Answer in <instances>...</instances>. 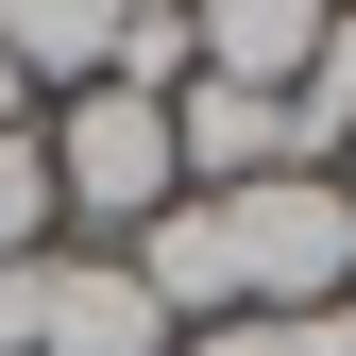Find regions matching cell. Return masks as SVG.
<instances>
[{"mask_svg": "<svg viewBox=\"0 0 356 356\" xmlns=\"http://www.w3.org/2000/svg\"><path fill=\"white\" fill-rule=\"evenodd\" d=\"M170 356H356V339H339V305H323V323H272V305H238V323H204V339H170Z\"/></svg>", "mask_w": 356, "mask_h": 356, "instance_id": "7", "label": "cell"}, {"mask_svg": "<svg viewBox=\"0 0 356 356\" xmlns=\"http://www.w3.org/2000/svg\"><path fill=\"white\" fill-rule=\"evenodd\" d=\"M0 68L34 85V119L85 102V85H119V0H0Z\"/></svg>", "mask_w": 356, "mask_h": 356, "instance_id": "5", "label": "cell"}, {"mask_svg": "<svg viewBox=\"0 0 356 356\" xmlns=\"http://www.w3.org/2000/svg\"><path fill=\"white\" fill-rule=\"evenodd\" d=\"M323 17H339V0H187L204 85H254V102H289V85L323 68Z\"/></svg>", "mask_w": 356, "mask_h": 356, "instance_id": "4", "label": "cell"}, {"mask_svg": "<svg viewBox=\"0 0 356 356\" xmlns=\"http://www.w3.org/2000/svg\"><path fill=\"white\" fill-rule=\"evenodd\" d=\"M34 153H51V204H68L85 254L153 238V220L187 204V170H170V102H153V85H85V102H51Z\"/></svg>", "mask_w": 356, "mask_h": 356, "instance_id": "1", "label": "cell"}, {"mask_svg": "<svg viewBox=\"0 0 356 356\" xmlns=\"http://www.w3.org/2000/svg\"><path fill=\"white\" fill-rule=\"evenodd\" d=\"M0 136H34V85H17V68H0Z\"/></svg>", "mask_w": 356, "mask_h": 356, "instance_id": "8", "label": "cell"}, {"mask_svg": "<svg viewBox=\"0 0 356 356\" xmlns=\"http://www.w3.org/2000/svg\"><path fill=\"white\" fill-rule=\"evenodd\" d=\"M34 356H170V305L119 272V254L51 238V254H34Z\"/></svg>", "mask_w": 356, "mask_h": 356, "instance_id": "3", "label": "cell"}, {"mask_svg": "<svg viewBox=\"0 0 356 356\" xmlns=\"http://www.w3.org/2000/svg\"><path fill=\"white\" fill-rule=\"evenodd\" d=\"M339 204H356V153H339Z\"/></svg>", "mask_w": 356, "mask_h": 356, "instance_id": "10", "label": "cell"}, {"mask_svg": "<svg viewBox=\"0 0 356 356\" xmlns=\"http://www.w3.org/2000/svg\"><path fill=\"white\" fill-rule=\"evenodd\" d=\"M68 238V204H51V153L34 136H0V272H17V254H51Z\"/></svg>", "mask_w": 356, "mask_h": 356, "instance_id": "6", "label": "cell"}, {"mask_svg": "<svg viewBox=\"0 0 356 356\" xmlns=\"http://www.w3.org/2000/svg\"><path fill=\"white\" fill-rule=\"evenodd\" d=\"M339 339H356V289H339Z\"/></svg>", "mask_w": 356, "mask_h": 356, "instance_id": "9", "label": "cell"}, {"mask_svg": "<svg viewBox=\"0 0 356 356\" xmlns=\"http://www.w3.org/2000/svg\"><path fill=\"white\" fill-rule=\"evenodd\" d=\"M220 220V272H238V305H272V323H323V305L356 289V204L339 170H272V187L204 204Z\"/></svg>", "mask_w": 356, "mask_h": 356, "instance_id": "2", "label": "cell"}]
</instances>
